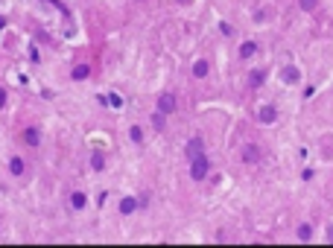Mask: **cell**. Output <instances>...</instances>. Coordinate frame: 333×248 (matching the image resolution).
<instances>
[{
	"label": "cell",
	"instance_id": "cell-1",
	"mask_svg": "<svg viewBox=\"0 0 333 248\" xmlns=\"http://www.w3.org/2000/svg\"><path fill=\"white\" fill-rule=\"evenodd\" d=\"M210 175V158L205 155V152H199V155L190 158V178L193 181H205Z\"/></svg>",
	"mask_w": 333,
	"mask_h": 248
},
{
	"label": "cell",
	"instance_id": "cell-2",
	"mask_svg": "<svg viewBox=\"0 0 333 248\" xmlns=\"http://www.w3.org/2000/svg\"><path fill=\"white\" fill-rule=\"evenodd\" d=\"M155 111H161L164 117L175 114V111H178V96H175L172 91H161L158 93V99H155Z\"/></svg>",
	"mask_w": 333,
	"mask_h": 248
},
{
	"label": "cell",
	"instance_id": "cell-3",
	"mask_svg": "<svg viewBox=\"0 0 333 248\" xmlns=\"http://www.w3.org/2000/svg\"><path fill=\"white\" fill-rule=\"evenodd\" d=\"M260 158H263V149H260L257 143H246V146L240 149V161H243V164H249V166L260 164Z\"/></svg>",
	"mask_w": 333,
	"mask_h": 248
},
{
	"label": "cell",
	"instance_id": "cell-4",
	"mask_svg": "<svg viewBox=\"0 0 333 248\" xmlns=\"http://www.w3.org/2000/svg\"><path fill=\"white\" fill-rule=\"evenodd\" d=\"M269 79V70L266 67H254L249 76H246V88H251V91H257V88H263V82Z\"/></svg>",
	"mask_w": 333,
	"mask_h": 248
},
{
	"label": "cell",
	"instance_id": "cell-5",
	"mask_svg": "<svg viewBox=\"0 0 333 248\" xmlns=\"http://www.w3.org/2000/svg\"><path fill=\"white\" fill-rule=\"evenodd\" d=\"M21 140H24V146L38 149V146H41V128H38V125H27V128L21 131Z\"/></svg>",
	"mask_w": 333,
	"mask_h": 248
},
{
	"label": "cell",
	"instance_id": "cell-6",
	"mask_svg": "<svg viewBox=\"0 0 333 248\" xmlns=\"http://www.w3.org/2000/svg\"><path fill=\"white\" fill-rule=\"evenodd\" d=\"M6 166H9V175H12V178H24V175H27V161L21 155H12Z\"/></svg>",
	"mask_w": 333,
	"mask_h": 248
},
{
	"label": "cell",
	"instance_id": "cell-7",
	"mask_svg": "<svg viewBox=\"0 0 333 248\" xmlns=\"http://www.w3.org/2000/svg\"><path fill=\"white\" fill-rule=\"evenodd\" d=\"M257 120L263 125H272L275 120H278V108L272 105V102H266V105H260V111H257Z\"/></svg>",
	"mask_w": 333,
	"mask_h": 248
},
{
	"label": "cell",
	"instance_id": "cell-8",
	"mask_svg": "<svg viewBox=\"0 0 333 248\" xmlns=\"http://www.w3.org/2000/svg\"><path fill=\"white\" fill-rule=\"evenodd\" d=\"M199 152H205V137H202V134H193V137L187 140V146H184V155L193 158V155H199Z\"/></svg>",
	"mask_w": 333,
	"mask_h": 248
},
{
	"label": "cell",
	"instance_id": "cell-9",
	"mask_svg": "<svg viewBox=\"0 0 333 248\" xmlns=\"http://www.w3.org/2000/svg\"><path fill=\"white\" fill-rule=\"evenodd\" d=\"M67 202H70V210H85V207H88V193H82V190H73Z\"/></svg>",
	"mask_w": 333,
	"mask_h": 248
},
{
	"label": "cell",
	"instance_id": "cell-10",
	"mask_svg": "<svg viewBox=\"0 0 333 248\" xmlns=\"http://www.w3.org/2000/svg\"><path fill=\"white\" fill-rule=\"evenodd\" d=\"M254 53H257V41H243V44H240V50H237V56H240L243 62H249Z\"/></svg>",
	"mask_w": 333,
	"mask_h": 248
},
{
	"label": "cell",
	"instance_id": "cell-11",
	"mask_svg": "<svg viewBox=\"0 0 333 248\" xmlns=\"http://www.w3.org/2000/svg\"><path fill=\"white\" fill-rule=\"evenodd\" d=\"M88 76H91V64H85V62L76 64V67L70 70V79H73V82H85Z\"/></svg>",
	"mask_w": 333,
	"mask_h": 248
},
{
	"label": "cell",
	"instance_id": "cell-12",
	"mask_svg": "<svg viewBox=\"0 0 333 248\" xmlns=\"http://www.w3.org/2000/svg\"><path fill=\"white\" fill-rule=\"evenodd\" d=\"M137 207H140V205H137V199H134V196H126V199H120V213H123V216H132Z\"/></svg>",
	"mask_w": 333,
	"mask_h": 248
},
{
	"label": "cell",
	"instance_id": "cell-13",
	"mask_svg": "<svg viewBox=\"0 0 333 248\" xmlns=\"http://www.w3.org/2000/svg\"><path fill=\"white\" fill-rule=\"evenodd\" d=\"M190 73H193L196 79H205V76L210 73V64H208V59H199V62H193V67H190Z\"/></svg>",
	"mask_w": 333,
	"mask_h": 248
},
{
	"label": "cell",
	"instance_id": "cell-14",
	"mask_svg": "<svg viewBox=\"0 0 333 248\" xmlns=\"http://www.w3.org/2000/svg\"><path fill=\"white\" fill-rule=\"evenodd\" d=\"M298 240H304V243L313 240V225H310V222H301L298 225Z\"/></svg>",
	"mask_w": 333,
	"mask_h": 248
},
{
	"label": "cell",
	"instance_id": "cell-15",
	"mask_svg": "<svg viewBox=\"0 0 333 248\" xmlns=\"http://www.w3.org/2000/svg\"><path fill=\"white\" fill-rule=\"evenodd\" d=\"M91 169H94V172H102V169H105V155H102V152H94V155H91Z\"/></svg>",
	"mask_w": 333,
	"mask_h": 248
},
{
	"label": "cell",
	"instance_id": "cell-16",
	"mask_svg": "<svg viewBox=\"0 0 333 248\" xmlns=\"http://www.w3.org/2000/svg\"><path fill=\"white\" fill-rule=\"evenodd\" d=\"M164 125H166V117L161 111H152V128L155 131H164Z\"/></svg>",
	"mask_w": 333,
	"mask_h": 248
},
{
	"label": "cell",
	"instance_id": "cell-17",
	"mask_svg": "<svg viewBox=\"0 0 333 248\" xmlns=\"http://www.w3.org/2000/svg\"><path fill=\"white\" fill-rule=\"evenodd\" d=\"M298 9L301 12H316L319 9V0H298Z\"/></svg>",
	"mask_w": 333,
	"mask_h": 248
},
{
	"label": "cell",
	"instance_id": "cell-18",
	"mask_svg": "<svg viewBox=\"0 0 333 248\" xmlns=\"http://www.w3.org/2000/svg\"><path fill=\"white\" fill-rule=\"evenodd\" d=\"M129 137H132V143H143V128L140 125H132L129 128Z\"/></svg>",
	"mask_w": 333,
	"mask_h": 248
},
{
	"label": "cell",
	"instance_id": "cell-19",
	"mask_svg": "<svg viewBox=\"0 0 333 248\" xmlns=\"http://www.w3.org/2000/svg\"><path fill=\"white\" fill-rule=\"evenodd\" d=\"M284 76H287V82H298V79H301V73L295 70V67H287V73H284Z\"/></svg>",
	"mask_w": 333,
	"mask_h": 248
},
{
	"label": "cell",
	"instance_id": "cell-20",
	"mask_svg": "<svg viewBox=\"0 0 333 248\" xmlns=\"http://www.w3.org/2000/svg\"><path fill=\"white\" fill-rule=\"evenodd\" d=\"M6 102H9V91H6V88L0 85V111L6 108Z\"/></svg>",
	"mask_w": 333,
	"mask_h": 248
},
{
	"label": "cell",
	"instance_id": "cell-21",
	"mask_svg": "<svg viewBox=\"0 0 333 248\" xmlns=\"http://www.w3.org/2000/svg\"><path fill=\"white\" fill-rule=\"evenodd\" d=\"M328 240L333 243V228H328Z\"/></svg>",
	"mask_w": 333,
	"mask_h": 248
},
{
	"label": "cell",
	"instance_id": "cell-22",
	"mask_svg": "<svg viewBox=\"0 0 333 248\" xmlns=\"http://www.w3.org/2000/svg\"><path fill=\"white\" fill-rule=\"evenodd\" d=\"M178 3H181V6H187V3H190V0H178Z\"/></svg>",
	"mask_w": 333,
	"mask_h": 248
},
{
	"label": "cell",
	"instance_id": "cell-23",
	"mask_svg": "<svg viewBox=\"0 0 333 248\" xmlns=\"http://www.w3.org/2000/svg\"><path fill=\"white\" fill-rule=\"evenodd\" d=\"M0 228H3V222H0Z\"/></svg>",
	"mask_w": 333,
	"mask_h": 248
}]
</instances>
